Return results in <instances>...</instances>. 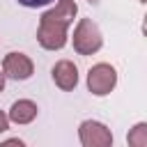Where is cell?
Segmentation results:
<instances>
[{
  "mask_svg": "<svg viewBox=\"0 0 147 147\" xmlns=\"http://www.w3.org/2000/svg\"><path fill=\"white\" fill-rule=\"evenodd\" d=\"M74 44L80 53H92L101 46V39H99V30L90 23V21H83L76 30V37H74Z\"/></svg>",
  "mask_w": 147,
  "mask_h": 147,
  "instance_id": "obj_2",
  "label": "cell"
},
{
  "mask_svg": "<svg viewBox=\"0 0 147 147\" xmlns=\"http://www.w3.org/2000/svg\"><path fill=\"white\" fill-rule=\"evenodd\" d=\"M0 90H2V76H0Z\"/></svg>",
  "mask_w": 147,
  "mask_h": 147,
  "instance_id": "obj_9",
  "label": "cell"
},
{
  "mask_svg": "<svg viewBox=\"0 0 147 147\" xmlns=\"http://www.w3.org/2000/svg\"><path fill=\"white\" fill-rule=\"evenodd\" d=\"M69 21L67 18H60L57 14L48 11L41 21V32H39V39L46 48H60L64 44V25Z\"/></svg>",
  "mask_w": 147,
  "mask_h": 147,
  "instance_id": "obj_1",
  "label": "cell"
},
{
  "mask_svg": "<svg viewBox=\"0 0 147 147\" xmlns=\"http://www.w3.org/2000/svg\"><path fill=\"white\" fill-rule=\"evenodd\" d=\"M53 76H55V80H57L64 90H69V87L76 85V67H74L71 62H60V64L53 69Z\"/></svg>",
  "mask_w": 147,
  "mask_h": 147,
  "instance_id": "obj_5",
  "label": "cell"
},
{
  "mask_svg": "<svg viewBox=\"0 0 147 147\" xmlns=\"http://www.w3.org/2000/svg\"><path fill=\"white\" fill-rule=\"evenodd\" d=\"M2 129H7V122H5V117L0 115V131H2Z\"/></svg>",
  "mask_w": 147,
  "mask_h": 147,
  "instance_id": "obj_8",
  "label": "cell"
},
{
  "mask_svg": "<svg viewBox=\"0 0 147 147\" xmlns=\"http://www.w3.org/2000/svg\"><path fill=\"white\" fill-rule=\"evenodd\" d=\"M18 2H23L25 7H41V5H48L51 0H18Z\"/></svg>",
  "mask_w": 147,
  "mask_h": 147,
  "instance_id": "obj_7",
  "label": "cell"
},
{
  "mask_svg": "<svg viewBox=\"0 0 147 147\" xmlns=\"http://www.w3.org/2000/svg\"><path fill=\"white\" fill-rule=\"evenodd\" d=\"M115 83V71L108 67V64H99L90 71V87L96 92V94H106Z\"/></svg>",
  "mask_w": 147,
  "mask_h": 147,
  "instance_id": "obj_3",
  "label": "cell"
},
{
  "mask_svg": "<svg viewBox=\"0 0 147 147\" xmlns=\"http://www.w3.org/2000/svg\"><path fill=\"white\" fill-rule=\"evenodd\" d=\"M5 71L14 78H28L30 71H32V64L28 57H23L21 53H11L7 60H5Z\"/></svg>",
  "mask_w": 147,
  "mask_h": 147,
  "instance_id": "obj_4",
  "label": "cell"
},
{
  "mask_svg": "<svg viewBox=\"0 0 147 147\" xmlns=\"http://www.w3.org/2000/svg\"><path fill=\"white\" fill-rule=\"evenodd\" d=\"M32 115H34V106H32V103H28V101L16 103V106H14V110H11V117H14V119H18V122H28Z\"/></svg>",
  "mask_w": 147,
  "mask_h": 147,
  "instance_id": "obj_6",
  "label": "cell"
}]
</instances>
